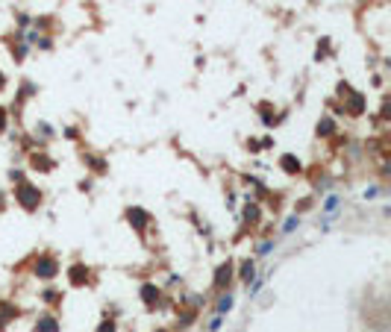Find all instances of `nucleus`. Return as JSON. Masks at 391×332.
<instances>
[{"label": "nucleus", "instance_id": "obj_12", "mask_svg": "<svg viewBox=\"0 0 391 332\" xmlns=\"http://www.w3.org/2000/svg\"><path fill=\"white\" fill-rule=\"evenodd\" d=\"M256 277H259L256 259H241V262H238V282H241V285H250Z\"/></svg>", "mask_w": 391, "mask_h": 332}, {"label": "nucleus", "instance_id": "obj_19", "mask_svg": "<svg viewBox=\"0 0 391 332\" xmlns=\"http://www.w3.org/2000/svg\"><path fill=\"white\" fill-rule=\"evenodd\" d=\"M9 53H12V59L21 65V62L29 56V44H26V41H12V38H9Z\"/></svg>", "mask_w": 391, "mask_h": 332}, {"label": "nucleus", "instance_id": "obj_39", "mask_svg": "<svg viewBox=\"0 0 391 332\" xmlns=\"http://www.w3.org/2000/svg\"><path fill=\"white\" fill-rule=\"evenodd\" d=\"M91 185H94L91 179H82V182H79V191H91Z\"/></svg>", "mask_w": 391, "mask_h": 332}, {"label": "nucleus", "instance_id": "obj_29", "mask_svg": "<svg viewBox=\"0 0 391 332\" xmlns=\"http://www.w3.org/2000/svg\"><path fill=\"white\" fill-rule=\"evenodd\" d=\"M35 47L44 50V53H50V50H53V38H50V35H38V38H35Z\"/></svg>", "mask_w": 391, "mask_h": 332}, {"label": "nucleus", "instance_id": "obj_6", "mask_svg": "<svg viewBox=\"0 0 391 332\" xmlns=\"http://www.w3.org/2000/svg\"><path fill=\"white\" fill-rule=\"evenodd\" d=\"M68 285H74V288H88V285H94L91 268H88L85 262H74V265L68 268Z\"/></svg>", "mask_w": 391, "mask_h": 332}, {"label": "nucleus", "instance_id": "obj_30", "mask_svg": "<svg viewBox=\"0 0 391 332\" xmlns=\"http://www.w3.org/2000/svg\"><path fill=\"white\" fill-rule=\"evenodd\" d=\"M336 91H339V97H341V103H344V100H347V97H350V94H353V88H350V82H347V79H341V82H339V88H336Z\"/></svg>", "mask_w": 391, "mask_h": 332}, {"label": "nucleus", "instance_id": "obj_40", "mask_svg": "<svg viewBox=\"0 0 391 332\" xmlns=\"http://www.w3.org/2000/svg\"><path fill=\"white\" fill-rule=\"evenodd\" d=\"M168 285H174V288H177V285H182V277H177V274H174V277L168 280Z\"/></svg>", "mask_w": 391, "mask_h": 332}, {"label": "nucleus", "instance_id": "obj_15", "mask_svg": "<svg viewBox=\"0 0 391 332\" xmlns=\"http://www.w3.org/2000/svg\"><path fill=\"white\" fill-rule=\"evenodd\" d=\"M280 168H283V174H288V177H297V174L303 171V162H300L294 153H283V156H280Z\"/></svg>", "mask_w": 391, "mask_h": 332}, {"label": "nucleus", "instance_id": "obj_14", "mask_svg": "<svg viewBox=\"0 0 391 332\" xmlns=\"http://www.w3.org/2000/svg\"><path fill=\"white\" fill-rule=\"evenodd\" d=\"M35 332H62V324H59V318H56V315L41 312V315H38V321H35Z\"/></svg>", "mask_w": 391, "mask_h": 332}, {"label": "nucleus", "instance_id": "obj_10", "mask_svg": "<svg viewBox=\"0 0 391 332\" xmlns=\"http://www.w3.org/2000/svg\"><path fill=\"white\" fill-rule=\"evenodd\" d=\"M259 221H262V206L256 200H244V206H241V224L244 227H256Z\"/></svg>", "mask_w": 391, "mask_h": 332}, {"label": "nucleus", "instance_id": "obj_11", "mask_svg": "<svg viewBox=\"0 0 391 332\" xmlns=\"http://www.w3.org/2000/svg\"><path fill=\"white\" fill-rule=\"evenodd\" d=\"M82 165H85L91 174H97V177L109 174V162H106V156H97V153H82Z\"/></svg>", "mask_w": 391, "mask_h": 332}, {"label": "nucleus", "instance_id": "obj_37", "mask_svg": "<svg viewBox=\"0 0 391 332\" xmlns=\"http://www.w3.org/2000/svg\"><path fill=\"white\" fill-rule=\"evenodd\" d=\"M259 147H262V150H271V147H274V138H271V135H265V138L259 141Z\"/></svg>", "mask_w": 391, "mask_h": 332}, {"label": "nucleus", "instance_id": "obj_1", "mask_svg": "<svg viewBox=\"0 0 391 332\" xmlns=\"http://www.w3.org/2000/svg\"><path fill=\"white\" fill-rule=\"evenodd\" d=\"M41 200H44V194H41L38 185H32V182H26V179L15 185V203H18L24 212H38Z\"/></svg>", "mask_w": 391, "mask_h": 332}, {"label": "nucleus", "instance_id": "obj_34", "mask_svg": "<svg viewBox=\"0 0 391 332\" xmlns=\"http://www.w3.org/2000/svg\"><path fill=\"white\" fill-rule=\"evenodd\" d=\"M221 327H224V318H221V315H212V321H209V332H221Z\"/></svg>", "mask_w": 391, "mask_h": 332}, {"label": "nucleus", "instance_id": "obj_22", "mask_svg": "<svg viewBox=\"0 0 391 332\" xmlns=\"http://www.w3.org/2000/svg\"><path fill=\"white\" fill-rule=\"evenodd\" d=\"M297 227H300V215H297V212H291V215H286V221H283V227H280V235L286 238V235H291Z\"/></svg>", "mask_w": 391, "mask_h": 332}, {"label": "nucleus", "instance_id": "obj_3", "mask_svg": "<svg viewBox=\"0 0 391 332\" xmlns=\"http://www.w3.org/2000/svg\"><path fill=\"white\" fill-rule=\"evenodd\" d=\"M341 206H344V197L341 191H330L321 203V230H330V224L341 215Z\"/></svg>", "mask_w": 391, "mask_h": 332}, {"label": "nucleus", "instance_id": "obj_17", "mask_svg": "<svg viewBox=\"0 0 391 332\" xmlns=\"http://www.w3.org/2000/svg\"><path fill=\"white\" fill-rule=\"evenodd\" d=\"M256 109H259V118H262V124H265V127H277V124H280V118H283V115H277V112H274V106H271L268 100H262Z\"/></svg>", "mask_w": 391, "mask_h": 332}, {"label": "nucleus", "instance_id": "obj_42", "mask_svg": "<svg viewBox=\"0 0 391 332\" xmlns=\"http://www.w3.org/2000/svg\"><path fill=\"white\" fill-rule=\"evenodd\" d=\"M6 209V191H0V212Z\"/></svg>", "mask_w": 391, "mask_h": 332}, {"label": "nucleus", "instance_id": "obj_26", "mask_svg": "<svg viewBox=\"0 0 391 332\" xmlns=\"http://www.w3.org/2000/svg\"><path fill=\"white\" fill-rule=\"evenodd\" d=\"M383 194H386L383 185H368V188L362 191V200H377V197H383Z\"/></svg>", "mask_w": 391, "mask_h": 332}, {"label": "nucleus", "instance_id": "obj_33", "mask_svg": "<svg viewBox=\"0 0 391 332\" xmlns=\"http://www.w3.org/2000/svg\"><path fill=\"white\" fill-rule=\"evenodd\" d=\"M185 303H188L191 309H197V312H200V306H203V297H200V294H188V297H185Z\"/></svg>", "mask_w": 391, "mask_h": 332}, {"label": "nucleus", "instance_id": "obj_41", "mask_svg": "<svg viewBox=\"0 0 391 332\" xmlns=\"http://www.w3.org/2000/svg\"><path fill=\"white\" fill-rule=\"evenodd\" d=\"M3 91H6V74L0 71V94H3Z\"/></svg>", "mask_w": 391, "mask_h": 332}, {"label": "nucleus", "instance_id": "obj_32", "mask_svg": "<svg viewBox=\"0 0 391 332\" xmlns=\"http://www.w3.org/2000/svg\"><path fill=\"white\" fill-rule=\"evenodd\" d=\"M9 129V109L6 106H0V135Z\"/></svg>", "mask_w": 391, "mask_h": 332}, {"label": "nucleus", "instance_id": "obj_31", "mask_svg": "<svg viewBox=\"0 0 391 332\" xmlns=\"http://www.w3.org/2000/svg\"><path fill=\"white\" fill-rule=\"evenodd\" d=\"M97 332H118V324H115L112 318H103V321L97 324Z\"/></svg>", "mask_w": 391, "mask_h": 332}, {"label": "nucleus", "instance_id": "obj_25", "mask_svg": "<svg viewBox=\"0 0 391 332\" xmlns=\"http://www.w3.org/2000/svg\"><path fill=\"white\" fill-rule=\"evenodd\" d=\"M330 47H333V41H330V38H321V41H318V47H315V59H318V62H324V59L330 56Z\"/></svg>", "mask_w": 391, "mask_h": 332}, {"label": "nucleus", "instance_id": "obj_9", "mask_svg": "<svg viewBox=\"0 0 391 332\" xmlns=\"http://www.w3.org/2000/svg\"><path fill=\"white\" fill-rule=\"evenodd\" d=\"M138 300H141L147 309H159V303H162V288H159L156 282H141Z\"/></svg>", "mask_w": 391, "mask_h": 332}, {"label": "nucleus", "instance_id": "obj_23", "mask_svg": "<svg viewBox=\"0 0 391 332\" xmlns=\"http://www.w3.org/2000/svg\"><path fill=\"white\" fill-rule=\"evenodd\" d=\"M194 321H197V309H180V312H177V324H180V330H188Z\"/></svg>", "mask_w": 391, "mask_h": 332}, {"label": "nucleus", "instance_id": "obj_4", "mask_svg": "<svg viewBox=\"0 0 391 332\" xmlns=\"http://www.w3.org/2000/svg\"><path fill=\"white\" fill-rule=\"evenodd\" d=\"M124 221H127L138 235H144V232L150 230V224H153V215H150L144 206H127V209H124Z\"/></svg>", "mask_w": 391, "mask_h": 332}, {"label": "nucleus", "instance_id": "obj_5", "mask_svg": "<svg viewBox=\"0 0 391 332\" xmlns=\"http://www.w3.org/2000/svg\"><path fill=\"white\" fill-rule=\"evenodd\" d=\"M233 280H235V262L227 259V262H221V265L215 268V274H212V288H215V291H233Z\"/></svg>", "mask_w": 391, "mask_h": 332}, {"label": "nucleus", "instance_id": "obj_43", "mask_svg": "<svg viewBox=\"0 0 391 332\" xmlns=\"http://www.w3.org/2000/svg\"><path fill=\"white\" fill-rule=\"evenodd\" d=\"M156 332H171V330H156Z\"/></svg>", "mask_w": 391, "mask_h": 332}, {"label": "nucleus", "instance_id": "obj_16", "mask_svg": "<svg viewBox=\"0 0 391 332\" xmlns=\"http://www.w3.org/2000/svg\"><path fill=\"white\" fill-rule=\"evenodd\" d=\"M233 306H235V294L233 291H221V297H218V303H215V309H212V315H230L233 312Z\"/></svg>", "mask_w": 391, "mask_h": 332}, {"label": "nucleus", "instance_id": "obj_18", "mask_svg": "<svg viewBox=\"0 0 391 332\" xmlns=\"http://www.w3.org/2000/svg\"><path fill=\"white\" fill-rule=\"evenodd\" d=\"M21 312H18V306H12V303H0V332L6 330L15 318H18Z\"/></svg>", "mask_w": 391, "mask_h": 332}, {"label": "nucleus", "instance_id": "obj_38", "mask_svg": "<svg viewBox=\"0 0 391 332\" xmlns=\"http://www.w3.org/2000/svg\"><path fill=\"white\" fill-rule=\"evenodd\" d=\"M62 135H65V138H71V141H74V138H77V135H79V132H77V129H74V127H65V132H62Z\"/></svg>", "mask_w": 391, "mask_h": 332}, {"label": "nucleus", "instance_id": "obj_20", "mask_svg": "<svg viewBox=\"0 0 391 332\" xmlns=\"http://www.w3.org/2000/svg\"><path fill=\"white\" fill-rule=\"evenodd\" d=\"M32 94H35V85H32L29 79H24V82H21V88H18V94H15V103H18V109H21V106H24V103H26Z\"/></svg>", "mask_w": 391, "mask_h": 332}, {"label": "nucleus", "instance_id": "obj_13", "mask_svg": "<svg viewBox=\"0 0 391 332\" xmlns=\"http://www.w3.org/2000/svg\"><path fill=\"white\" fill-rule=\"evenodd\" d=\"M336 129H339V121L333 115H324L318 124H315V135L318 138H336Z\"/></svg>", "mask_w": 391, "mask_h": 332}, {"label": "nucleus", "instance_id": "obj_36", "mask_svg": "<svg viewBox=\"0 0 391 332\" xmlns=\"http://www.w3.org/2000/svg\"><path fill=\"white\" fill-rule=\"evenodd\" d=\"M244 147H247V150H250V153H259V150H262V147H259V141H256V138H247V144H244Z\"/></svg>", "mask_w": 391, "mask_h": 332}, {"label": "nucleus", "instance_id": "obj_2", "mask_svg": "<svg viewBox=\"0 0 391 332\" xmlns=\"http://www.w3.org/2000/svg\"><path fill=\"white\" fill-rule=\"evenodd\" d=\"M32 277H38V280H44V282L56 280V277H59V259H56L53 253H38V256L32 259Z\"/></svg>", "mask_w": 391, "mask_h": 332}, {"label": "nucleus", "instance_id": "obj_8", "mask_svg": "<svg viewBox=\"0 0 391 332\" xmlns=\"http://www.w3.org/2000/svg\"><path fill=\"white\" fill-rule=\"evenodd\" d=\"M365 109H368V97H365L362 91H353V94L341 103V112H344V115H350V118H362V115H365Z\"/></svg>", "mask_w": 391, "mask_h": 332}, {"label": "nucleus", "instance_id": "obj_24", "mask_svg": "<svg viewBox=\"0 0 391 332\" xmlns=\"http://www.w3.org/2000/svg\"><path fill=\"white\" fill-rule=\"evenodd\" d=\"M53 135H56V132H53V127H50L47 121H38V124H35V138H38L41 144H44L47 138H53Z\"/></svg>", "mask_w": 391, "mask_h": 332}, {"label": "nucleus", "instance_id": "obj_21", "mask_svg": "<svg viewBox=\"0 0 391 332\" xmlns=\"http://www.w3.org/2000/svg\"><path fill=\"white\" fill-rule=\"evenodd\" d=\"M277 244H280V238H265V241H259V244L253 247V259H262V256H268L271 250H277Z\"/></svg>", "mask_w": 391, "mask_h": 332}, {"label": "nucleus", "instance_id": "obj_27", "mask_svg": "<svg viewBox=\"0 0 391 332\" xmlns=\"http://www.w3.org/2000/svg\"><path fill=\"white\" fill-rule=\"evenodd\" d=\"M41 300L50 303V306H53V303H62V291H56V288H44V291H41Z\"/></svg>", "mask_w": 391, "mask_h": 332}, {"label": "nucleus", "instance_id": "obj_7", "mask_svg": "<svg viewBox=\"0 0 391 332\" xmlns=\"http://www.w3.org/2000/svg\"><path fill=\"white\" fill-rule=\"evenodd\" d=\"M29 168L38 171V174H53L56 171V159L44 147H38V150H29Z\"/></svg>", "mask_w": 391, "mask_h": 332}, {"label": "nucleus", "instance_id": "obj_28", "mask_svg": "<svg viewBox=\"0 0 391 332\" xmlns=\"http://www.w3.org/2000/svg\"><path fill=\"white\" fill-rule=\"evenodd\" d=\"M50 24H53V18H47V15L32 18V29H38V32H47V29H50Z\"/></svg>", "mask_w": 391, "mask_h": 332}, {"label": "nucleus", "instance_id": "obj_35", "mask_svg": "<svg viewBox=\"0 0 391 332\" xmlns=\"http://www.w3.org/2000/svg\"><path fill=\"white\" fill-rule=\"evenodd\" d=\"M9 179H12V182L18 185V182H24L26 177H24V171H21V168H12V171H9Z\"/></svg>", "mask_w": 391, "mask_h": 332}]
</instances>
